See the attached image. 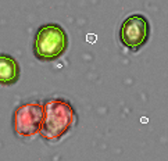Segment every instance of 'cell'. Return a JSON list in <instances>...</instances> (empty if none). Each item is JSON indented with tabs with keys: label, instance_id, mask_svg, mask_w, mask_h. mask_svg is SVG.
I'll return each mask as SVG.
<instances>
[{
	"label": "cell",
	"instance_id": "1",
	"mask_svg": "<svg viewBox=\"0 0 168 161\" xmlns=\"http://www.w3.org/2000/svg\"><path fill=\"white\" fill-rule=\"evenodd\" d=\"M76 121V111L67 99H49L43 103V125L40 138L49 143H57L75 126Z\"/></svg>",
	"mask_w": 168,
	"mask_h": 161
},
{
	"label": "cell",
	"instance_id": "2",
	"mask_svg": "<svg viewBox=\"0 0 168 161\" xmlns=\"http://www.w3.org/2000/svg\"><path fill=\"white\" fill-rule=\"evenodd\" d=\"M68 49V36L58 24L42 25L35 35L33 54L40 61H56Z\"/></svg>",
	"mask_w": 168,
	"mask_h": 161
},
{
	"label": "cell",
	"instance_id": "3",
	"mask_svg": "<svg viewBox=\"0 0 168 161\" xmlns=\"http://www.w3.org/2000/svg\"><path fill=\"white\" fill-rule=\"evenodd\" d=\"M13 131L18 138L31 139L40 135L43 125V103L32 100L17 106L13 113Z\"/></svg>",
	"mask_w": 168,
	"mask_h": 161
},
{
	"label": "cell",
	"instance_id": "4",
	"mask_svg": "<svg viewBox=\"0 0 168 161\" xmlns=\"http://www.w3.org/2000/svg\"><path fill=\"white\" fill-rule=\"evenodd\" d=\"M118 38L128 50L138 51L150 38V22L143 14L128 15L120 26Z\"/></svg>",
	"mask_w": 168,
	"mask_h": 161
},
{
	"label": "cell",
	"instance_id": "5",
	"mask_svg": "<svg viewBox=\"0 0 168 161\" xmlns=\"http://www.w3.org/2000/svg\"><path fill=\"white\" fill-rule=\"evenodd\" d=\"M21 76V67L13 56L0 53V86H11Z\"/></svg>",
	"mask_w": 168,
	"mask_h": 161
},
{
	"label": "cell",
	"instance_id": "6",
	"mask_svg": "<svg viewBox=\"0 0 168 161\" xmlns=\"http://www.w3.org/2000/svg\"><path fill=\"white\" fill-rule=\"evenodd\" d=\"M86 39H88V40H90V42H93V40H95V39H96V36H95V35H88V38H86Z\"/></svg>",
	"mask_w": 168,
	"mask_h": 161
}]
</instances>
